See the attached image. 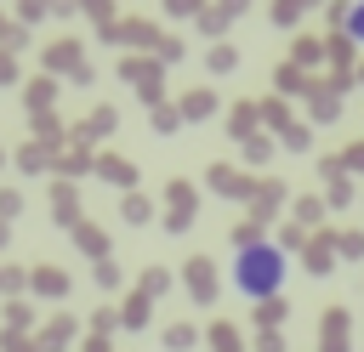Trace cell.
I'll return each instance as SVG.
<instances>
[{
    "label": "cell",
    "mask_w": 364,
    "mask_h": 352,
    "mask_svg": "<svg viewBox=\"0 0 364 352\" xmlns=\"http://www.w3.org/2000/svg\"><path fill=\"white\" fill-rule=\"evenodd\" d=\"M284 273H290V261H284L279 244L250 238V244H239V255H233V290L250 295V301H273L279 284H284Z\"/></svg>",
    "instance_id": "6da1fadb"
},
{
    "label": "cell",
    "mask_w": 364,
    "mask_h": 352,
    "mask_svg": "<svg viewBox=\"0 0 364 352\" xmlns=\"http://www.w3.org/2000/svg\"><path fill=\"white\" fill-rule=\"evenodd\" d=\"M46 74H51V79H57V74H68V79L91 85V68H85V45H80V40H51V45H46Z\"/></svg>",
    "instance_id": "7a4b0ae2"
},
{
    "label": "cell",
    "mask_w": 364,
    "mask_h": 352,
    "mask_svg": "<svg viewBox=\"0 0 364 352\" xmlns=\"http://www.w3.org/2000/svg\"><path fill=\"white\" fill-rule=\"evenodd\" d=\"M119 79H131V85H142L148 91V102H159V62L154 57H119Z\"/></svg>",
    "instance_id": "3957f363"
},
{
    "label": "cell",
    "mask_w": 364,
    "mask_h": 352,
    "mask_svg": "<svg viewBox=\"0 0 364 352\" xmlns=\"http://www.w3.org/2000/svg\"><path fill=\"white\" fill-rule=\"evenodd\" d=\"M102 40H125V45H159V28L154 23H102Z\"/></svg>",
    "instance_id": "277c9868"
},
{
    "label": "cell",
    "mask_w": 364,
    "mask_h": 352,
    "mask_svg": "<svg viewBox=\"0 0 364 352\" xmlns=\"http://www.w3.org/2000/svg\"><path fill=\"white\" fill-rule=\"evenodd\" d=\"M313 6H318V0H273V6H267V17H273L279 28H296V23H301Z\"/></svg>",
    "instance_id": "5b68a950"
},
{
    "label": "cell",
    "mask_w": 364,
    "mask_h": 352,
    "mask_svg": "<svg viewBox=\"0 0 364 352\" xmlns=\"http://www.w3.org/2000/svg\"><path fill=\"white\" fill-rule=\"evenodd\" d=\"M290 62L307 74L313 62H324V40H318V34H296V51H290Z\"/></svg>",
    "instance_id": "8992f818"
},
{
    "label": "cell",
    "mask_w": 364,
    "mask_h": 352,
    "mask_svg": "<svg viewBox=\"0 0 364 352\" xmlns=\"http://www.w3.org/2000/svg\"><path fill=\"white\" fill-rule=\"evenodd\" d=\"M210 108H216V97H210V91H188V97L176 102V119H205Z\"/></svg>",
    "instance_id": "52a82bcc"
},
{
    "label": "cell",
    "mask_w": 364,
    "mask_h": 352,
    "mask_svg": "<svg viewBox=\"0 0 364 352\" xmlns=\"http://www.w3.org/2000/svg\"><path fill=\"white\" fill-rule=\"evenodd\" d=\"M205 62H210V74H233V68H239V51H233L228 40H216V45L205 51Z\"/></svg>",
    "instance_id": "ba28073f"
},
{
    "label": "cell",
    "mask_w": 364,
    "mask_h": 352,
    "mask_svg": "<svg viewBox=\"0 0 364 352\" xmlns=\"http://www.w3.org/2000/svg\"><path fill=\"white\" fill-rule=\"evenodd\" d=\"M51 97H57V79H51V74H34V79H28V108H34V114L51 108Z\"/></svg>",
    "instance_id": "9c48e42d"
},
{
    "label": "cell",
    "mask_w": 364,
    "mask_h": 352,
    "mask_svg": "<svg viewBox=\"0 0 364 352\" xmlns=\"http://www.w3.org/2000/svg\"><path fill=\"white\" fill-rule=\"evenodd\" d=\"M307 97H313V119H336V114H341V102H336V91H318V85H313Z\"/></svg>",
    "instance_id": "30bf717a"
},
{
    "label": "cell",
    "mask_w": 364,
    "mask_h": 352,
    "mask_svg": "<svg viewBox=\"0 0 364 352\" xmlns=\"http://www.w3.org/2000/svg\"><path fill=\"white\" fill-rule=\"evenodd\" d=\"M188 216H193V193H188V187H182V182H176V193H171V221H176V227H182V221H188Z\"/></svg>",
    "instance_id": "8fae6325"
},
{
    "label": "cell",
    "mask_w": 364,
    "mask_h": 352,
    "mask_svg": "<svg viewBox=\"0 0 364 352\" xmlns=\"http://www.w3.org/2000/svg\"><path fill=\"white\" fill-rule=\"evenodd\" d=\"M199 6L205 0H165V17L171 23H188V17H199Z\"/></svg>",
    "instance_id": "7c38bea8"
},
{
    "label": "cell",
    "mask_w": 364,
    "mask_h": 352,
    "mask_svg": "<svg viewBox=\"0 0 364 352\" xmlns=\"http://www.w3.org/2000/svg\"><path fill=\"white\" fill-rule=\"evenodd\" d=\"M193 23H199L205 34H222V28H228V17H222L216 6H199V17H193Z\"/></svg>",
    "instance_id": "4fadbf2b"
},
{
    "label": "cell",
    "mask_w": 364,
    "mask_h": 352,
    "mask_svg": "<svg viewBox=\"0 0 364 352\" xmlns=\"http://www.w3.org/2000/svg\"><path fill=\"white\" fill-rule=\"evenodd\" d=\"M210 182H216L222 193H245V182H239V170H228V165H216V170H210Z\"/></svg>",
    "instance_id": "5bb4252c"
},
{
    "label": "cell",
    "mask_w": 364,
    "mask_h": 352,
    "mask_svg": "<svg viewBox=\"0 0 364 352\" xmlns=\"http://www.w3.org/2000/svg\"><path fill=\"white\" fill-rule=\"evenodd\" d=\"M273 79H279V85H284V91H301V85H307V74H301V68H296V62H284V68H279V74H273Z\"/></svg>",
    "instance_id": "9a60e30c"
},
{
    "label": "cell",
    "mask_w": 364,
    "mask_h": 352,
    "mask_svg": "<svg viewBox=\"0 0 364 352\" xmlns=\"http://www.w3.org/2000/svg\"><path fill=\"white\" fill-rule=\"evenodd\" d=\"M108 6H114V0H74V11H85V17H97V23H108Z\"/></svg>",
    "instance_id": "2e32d148"
},
{
    "label": "cell",
    "mask_w": 364,
    "mask_h": 352,
    "mask_svg": "<svg viewBox=\"0 0 364 352\" xmlns=\"http://www.w3.org/2000/svg\"><path fill=\"white\" fill-rule=\"evenodd\" d=\"M46 6H51V0H17V17L34 23V17H46Z\"/></svg>",
    "instance_id": "e0dca14e"
},
{
    "label": "cell",
    "mask_w": 364,
    "mask_h": 352,
    "mask_svg": "<svg viewBox=\"0 0 364 352\" xmlns=\"http://www.w3.org/2000/svg\"><path fill=\"white\" fill-rule=\"evenodd\" d=\"M154 125H159V131H176L182 119H176V108H154Z\"/></svg>",
    "instance_id": "ac0fdd59"
},
{
    "label": "cell",
    "mask_w": 364,
    "mask_h": 352,
    "mask_svg": "<svg viewBox=\"0 0 364 352\" xmlns=\"http://www.w3.org/2000/svg\"><path fill=\"white\" fill-rule=\"evenodd\" d=\"M245 6H250V0H216V11H222V17H228V23H233V17H239V11H245Z\"/></svg>",
    "instance_id": "d6986e66"
},
{
    "label": "cell",
    "mask_w": 364,
    "mask_h": 352,
    "mask_svg": "<svg viewBox=\"0 0 364 352\" xmlns=\"http://www.w3.org/2000/svg\"><path fill=\"white\" fill-rule=\"evenodd\" d=\"M11 79H17V62H11L6 51H0V85H11Z\"/></svg>",
    "instance_id": "ffe728a7"
},
{
    "label": "cell",
    "mask_w": 364,
    "mask_h": 352,
    "mask_svg": "<svg viewBox=\"0 0 364 352\" xmlns=\"http://www.w3.org/2000/svg\"><path fill=\"white\" fill-rule=\"evenodd\" d=\"M46 11H51V17H68V11H74V0H51Z\"/></svg>",
    "instance_id": "44dd1931"
}]
</instances>
